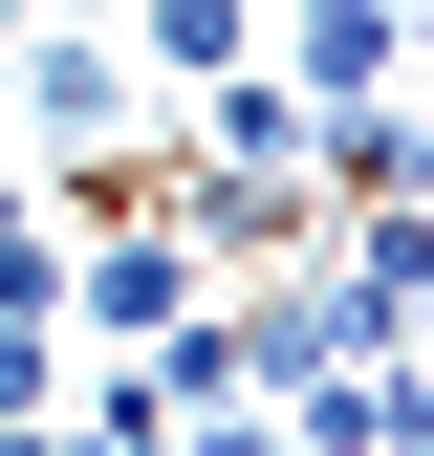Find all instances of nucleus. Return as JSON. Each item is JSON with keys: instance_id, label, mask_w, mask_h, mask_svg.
<instances>
[{"instance_id": "obj_1", "label": "nucleus", "mask_w": 434, "mask_h": 456, "mask_svg": "<svg viewBox=\"0 0 434 456\" xmlns=\"http://www.w3.org/2000/svg\"><path fill=\"white\" fill-rule=\"evenodd\" d=\"M0 131H22V175H108V152H152V66L108 22H22L0 44Z\"/></svg>"}]
</instances>
